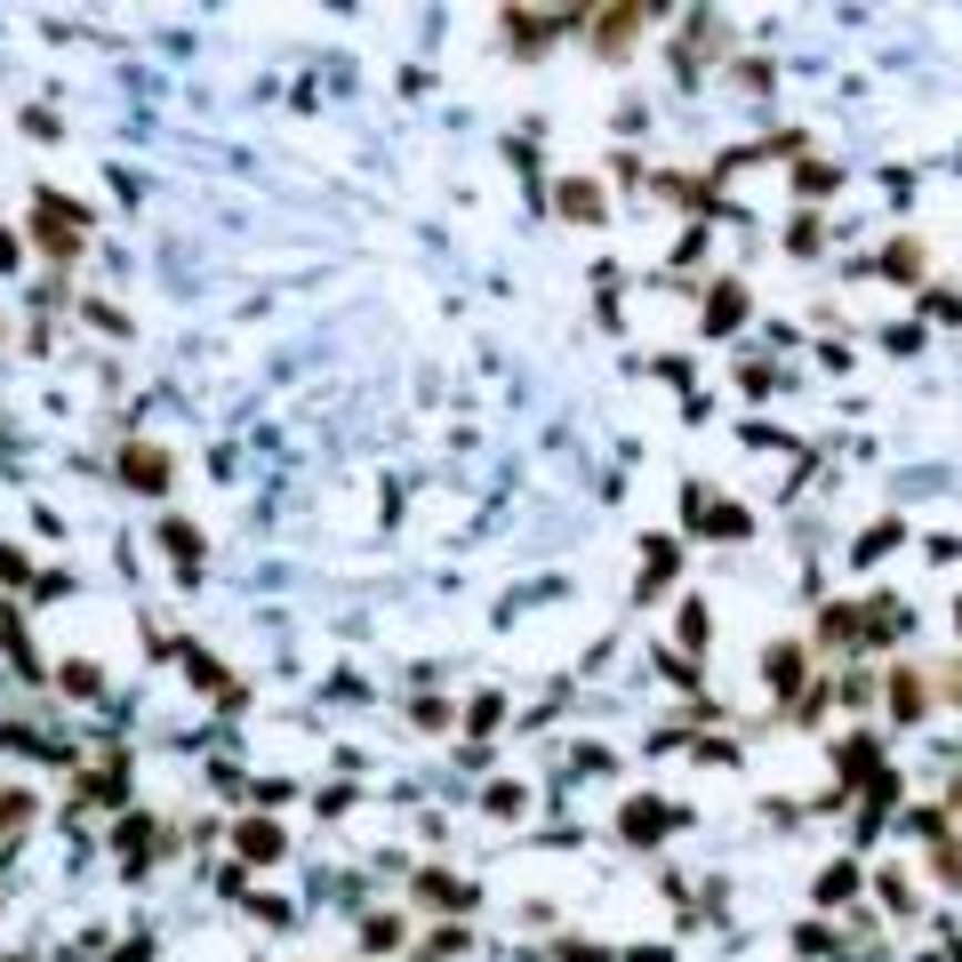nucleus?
<instances>
[{
  "instance_id": "obj_9",
  "label": "nucleus",
  "mask_w": 962,
  "mask_h": 962,
  "mask_svg": "<svg viewBox=\"0 0 962 962\" xmlns=\"http://www.w3.org/2000/svg\"><path fill=\"white\" fill-rule=\"evenodd\" d=\"M706 634H714V617L690 602V610H682V642H690V649H706Z\"/></svg>"
},
{
  "instance_id": "obj_10",
  "label": "nucleus",
  "mask_w": 962,
  "mask_h": 962,
  "mask_svg": "<svg viewBox=\"0 0 962 962\" xmlns=\"http://www.w3.org/2000/svg\"><path fill=\"white\" fill-rule=\"evenodd\" d=\"M850 882H858L850 867H835V874H818V907H835V899H850Z\"/></svg>"
},
{
  "instance_id": "obj_2",
  "label": "nucleus",
  "mask_w": 962,
  "mask_h": 962,
  "mask_svg": "<svg viewBox=\"0 0 962 962\" xmlns=\"http://www.w3.org/2000/svg\"><path fill=\"white\" fill-rule=\"evenodd\" d=\"M642 24H649V9H617V17H602V24H594V41H602V49H626Z\"/></svg>"
},
{
  "instance_id": "obj_11",
  "label": "nucleus",
  "mask_w": 962,
  "mask_h": 962,
  "mask_svg": "<svg viewBox=\"0 0 962 962\" xmlns=\"http://www.w3.org/2000/svg\"><path fill=\"white\" fill-rule=\"evenodd\" d=\"M946 698H954V706H962V666H946Z\"/></svg>"
},
{
  "instance_id": "obj_4",
  "label": "nucleus",
  "mask_w": 962,
  "mask_h": 962,
  "mask_svg": "<svg viewBox=\"0 0 962 962\" xmlns=\"http://www.w3.org/2000/svg\"><path fill=\"white\" fill-rule=\"evenodd\" d=\"M882 273H899V282H922V249H914V240H890V249H882Z\"/></svg>"
},
{
  "instance_id": "obj_8",
  "label": "nucleus",
  "mask_w": 962,
  "mask_h": 962,
  "mask_svg": "<svg viewBox=\"0 0 962 962\" xmlns=\"http://www.w3.org/2000/svg\"><path fill=\"white\" fill-rule=\"evenodd\" d=\"M240 850H249V858H273V850H282V827H265V818H249V827H240Z\"/></svg>"
},
{
  "instance_id": "obj_7",
  "label": "nucleus",
  "mask_w": 962,
  "mask_h": 962,
  "mask_svg": "<svg viewBox=\"0 0 962 962\" xmlns=\"http://www.w3.org/2000/svg\"><path fill=\"white\" fill-rule=\"evenodd\" d=\"M850 634H858L850 610H827V617H818V642H827V649H850Z\"/></svg>"
},
{
  "instance_id": "obj_3",
  "label": "nucleus",
  "mask_w": 962,
  "mask_h": 962,
  "mask_svg": "<svg viewBox=\"0 0 962 962\" xmlns=\"http://www.w3.org/2000/svg\"><path fill=\"white\" fill-rule=\"evenodd\" d=\"M890 714H899V722L931 714V706H922V674H890Z\"/></svg>"
},
{
  "instance_id": "obj_12",
  "label": "nucleus",
  "mask_w": 962,
  "mask_h": 962,
  "mask_svg": "<svg viewBox=\"0 0 962 962\" xmlns=\"http://www.w3.org/2000/svg\"><path fill=\"white\" fill-rule=\"evenodd\" d=\"M954 626H962V602H954Z\"/></svg>"
},
{
  "instance_id": "obj_1",
  "label": "nucleus",
  "mask_w": 962,
  "mask_h": 962,
  "mask_svg": "<svg viewBox=\"0 0 962 962\" xmlns=\"http://www.w3.org/2000/svg\"><path fill=\"white\" fill-rule=\"evenodd\" d=\"M121 473L136 481V490H161V481H168V458H153V450H145V441H136V450L121 458Z\"/></svg>"
},
{
  "instance_id": "obj_6",
  "label": "nucleus",
  "mask_w": 962,
  "mask_h": 962,
  "mask_svg": "<svg viewBox=\"0 0 962 962\" xmlns=\"http://www.w3.org/2000/svg\"><path fill=\"white\" fill-rule=\"evenodd\" d=\"M738 305H746V289H738V282H722V289H714V321H706V329H738Z\"/></svg>"
},
{
  "instance_id": "obj_5",
  "label": "nucleus",
  "mask_w": 962,
  "mask_h": 962,
  "mask_svg": "<svg viewBox=\"0 0 962 962\" xmlns=\"http://www.w3.org/2000/svg\"><path fill=\"white\" fill-rule=\"evenodd\" d=\"M658 827H666L658 802H634V810H626V835H634V842H658Z\"/></svg>"
}]
</instances>
